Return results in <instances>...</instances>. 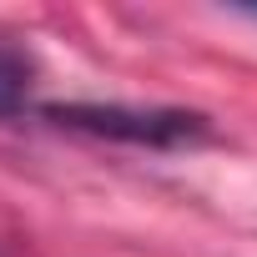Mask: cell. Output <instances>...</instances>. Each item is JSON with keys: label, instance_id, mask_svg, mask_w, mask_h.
I'll use <instances>...</instances> for the list:
<instances>
[{"label": "cell", "instance_id": "1", "mask_svg": "<svg viewBox=\"0 0 257 257\" xmlns=\"http://www.w3.org/2000/svg\"><path fill=\"white\" fill-rule=\"evenodd\" d=\"M41 116L66 132L106 137V142H132V147H197L212 137V121L202 111L182 106H121V101H56L41 106Z\"/></svg>", "mask_w": 257, "mask_h": 257}, {"label": "cell", "instance_id": "2", "mask_svg": "<svg viewBox=\"0 0 257 257\" xmlns=\"http://www.w3.org/2000/svg\"><path fill=\"white\" fill-rule=\"evenodd\" d=\"M21 91H26V66L16 51L0 46V116H11L21 106Z\"/></svg>", "mask_w": 257, "mask_h": 257}, {"label": "cell", "instance_id": "3", "mask_svg": "<svg viewBox=\"0 0 257 257\" xmlns=\"http://www.w3.org/2000/svg\"><path fill=\"white\" fill-rule=\"evenodd\" d=\"M237 11H242V16H252V21H257V6H237Z\"/></svg>", "mask_w": 257, "mask_h": 257}]
</instances>
